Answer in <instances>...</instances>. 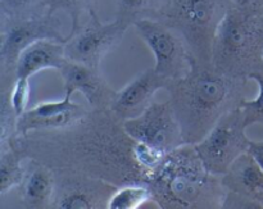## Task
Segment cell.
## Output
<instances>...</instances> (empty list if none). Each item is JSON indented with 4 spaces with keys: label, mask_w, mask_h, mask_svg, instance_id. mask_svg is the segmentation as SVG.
<instances>
[{
    "label": "cell",
    "mask_w": 263,
    "mask_h": 209,
    "mask_svg": "<svg viewBox=\"0 0 263 209\" xmlns=\"http://www.w3.org/2000/svg\"><path fill=\"white\" fill-rule=\"evenodd\" d=\"M23 158L66 168L116 186L145 184L148 174L135 157L136 141L110 109H94L73 125L14 136L8 144Z\"/></svg>",
    "instance_id": "obj_1"
},
{
    "label": "cell",
    "mask_w": 263,
    "mask_h": 209,
    "mask_svg": "<svg viewBox=\"0 0 263 209\" xmlns=\"http://www.w3.org/2000/svg\"><path fill=\"white\" fill-rule=\"evenodd\" d=\"M248 79L231 76L190 55L185 76L170 80L166 90L185 144H197L225 113L240 107L246 99Z\"/></svg>",
    "instance_id": "obj_2"
},
{
    "label": "cell",
    "mask_w": 263,
    "mask_h": 209,
    "mask_svg": "<svg viewBox=\"0 0 263 209\" xmlns=\"http://www.w3.org/2000/svg\"><path fill=\"white\" fill-rule=\"evenodd\" d=\"M145 185L161 209L222 208L225 189L221 176L205 168L193 144L166 154Z\"/></svg>",
    "instance_id": "obj_3"
},
{
    "label": "cell",
    "mask_w": 263,
    "mask_h": 209,
    "mask_svg": "<svg viewBox=\"0 0 263 209\" xmlns=\"http://www.w3.org/2000/svg\"><path fill=\"white\" fill-rule=\"evenodd\" d=\"M262 51L261 8L240 9L233 5L216 30L212 64L231 76L248 79L249 74L263 71Z\"/></svg>",
    "instance_id": "obj_4"
},
{
    "label": "cell",
    "mask_w": 263,
    "mask_h": 209,
    "mask_svg": "<svg viewBox=\"0 0 263 209\" xmlns=\"http://www.w3.org/2000/svg\"><path fill=\"white\" fill-rule=\"evenodd\" d=\"M231 0H168L162 20L181 32L193 55L212 63V44Z\"/></svg>",
    "instance_id": "obj_5"
},
{
    "label": "cell",
    "mask_w": 263,
    "mask_h": 209,
    "mask_svg": "<svg viewBox=\"0 0 263 209\" xmlns=\"http://www.w3.org/2000/svg\"><path fill=\"white\" fill-rule=\"evenodd\" d=\"M66 43L67 36L62 33V23L55 15L21 18L2 21V44H0V89L12 90L17 80L15 64L21 53L39 40Z\"/></svg>",
    "instance_id": "obj_6"
},
{
    "label": "cell",
    "mask_w": 263,
    "mask_h": 209,
    "mask_svg": "<svg viewBox=\"0 0 263 209\" xmlns=\"http://www.w3.org/2000/svg\"><path fill=\"white\" fill-rule=\"evenodd\" d=\"M247 127L243 109L234 108L217 121L199 143L194 144L198 156L211 174L222 176L241 154L249 150L252 140L247 136Z\"/></svg>",
    "instance_id": "obj_7"
},
{
    "label": "cell",
    "mask_w": 263,
    "mask_h": 209,
    "mask_svg": "<svg viewBox=\"0 0 263 209\" xmlns=\"http://www.w3.org/2000/svg\"><path fill=\"white\" fill-rule=\"evenodd\" d=\"M133 26L153 53L154 69L159 74L176 80L189 72L192 51L179 30L153 18H143Z\"/></svg>",
    "instance_id": "obj_8"
},
{
    "label": "cell",
    "mask_w": 263,
    "mask_h": 209,
    "mask_svg": "<svg viewBox=\"0 0 263 209\" xmlns=\"http://www.w3.org/2000/svg\"><path fill=\"white\" fill-rule=\"evenodd\" d=\"M87 13L89 21L74 32L67 35L64 43L66 58L100 68L102 59L121 43L128 25L117 17L110 22H102L94 8Z\"/></svg>",
    "instance_id": "obj_9"
},
{
    "label": "cell",
    "mask_w": 263,
    "mask_h": 209,
    "mask_svg": "<svg viewBox=\"0 0 263 209\" xmlns=\"http://www.w3.org/2000/svg\"><path fill=\"white\" fill-rule=\"evenodd\" d=\"M123 128L135 141L148 144L164 154L184 145L181 126L171 102H154L140 116L123 122Z\"/></svg>",
    "instance_id": "obj_10"
},
{
    "label": "cell",
    "mask_w": 263,
    "mask_h": 209,
    "mask_svg": "<svg viewBox=\"0 0 263 209\" xmlns=\"http://www.w3.org/2000/svg\"><path fill=\"white\" fill-rule=\"evenodd\" d=\"M54 169V168H53ZM51 208L104 209L118 186L104 180L66 168H55Z\"/></svg>",
    "instance_id": "obj_11"
},
{
    "label": "cell",
    "mask_w": 263,
    "mask_h": 209,
    "mask_svg": "<svg viewBox=\"0 0 263 209\" xmlns=\"http://www.w3.org/2000/svg\"><path fill=\"white\" fill-rule=\"evenodd\" d=\"M89 109L90 107L74 103L72 94H66L63 99L57 102H41L17 118L14 136L68 127L81 120Z\"/></svg>",
    "instance_id": "obj_12"
},
{
    "label": "cell",
    "mask_w": 263,
    "mask_h": 209,
    "mask_svg": "<svg viewBox=\"0 0 263 209\" xmlns=\"http://www.w3.org/2000/svg\"><path fill=\"white\" fill-rule=\"evenodd\" d=\"M59 73L63 80L64 94L80 92L87 100L90 108L109 109L117 91L108 84L99 68L67 59Z\"/></svg>",
    "instance_id": "obj_13"
},
{
    "label": "cell",
    "mask_w": 263,
    "mask_h": 209,
    "mask_svg": "<svg viewBox=\"0 0 263 209\" xmlns=\"http://www.w3.org/2000/svg\"><path fill=\"white\" fill-rule=\"evenodd\" d=\"M168 82L170 80L154 68L145 69L117 91L110 104V112L122 122L138 117L153 104L154 97L159 90H166Z\"/></svg>",
    "instance_id": "obj_14"
},
{
    "label": "cell",
    "mask_w": 263,
    "mask_h": 209,
    "mask_svg": "<svg viewBox=\"0 0 263 209\" xmlns=\"http://www.w3.org/2000/svg\"><path fill=\"white\" fill-rule=\"evenodd\" d=\"M55 187V174L48 164L26 158V174L18 186L22 207L31 209L51 208Z\"/></svg>",
    "instance_id": "obj_15"
},
{
    "label": "cell",
    "mask_w": 263,
    "mask_h": 209,
    "mask_svg": "<svg viewBox=\"0 0 263 209\" xmlns=\"http://www.w3.org/2000/svg\"><path fill=\"white\" fill-rule=\"evenodd\" d=\"M223 189L238 193L263 207V168L247 151L221 176Z\"/></svg>",
    "instance_id": "obj_16"
},
{
    "label": "cell",
    "mask_w": 263,
    "mask_h": 209,
    "mask_svg": "<svg viewBox=\"0 0 263 209\" xmlns=\"http://www.w3.org/2000/svg\"><path fill=\"white\" fill-rule=\"evenodd\" d=\"M64 43L55 40H39L21 53L15 64V76L28 77L45 69L58 71L66 63Z\"/></svg>",
    "instance_id": "obj_17"
},
{
    "label": "cell",
    "mask_w": 263,
    "mask_h": 209,
    "mask_svg": "<svg viewBox=\"0 0 263 209\" xmlns=\"http://www.w3.org/2000/svg\"><path fill=\"white\" fill-rule=\"evenodd\" d=\"M0 197L4 198L23 181L26 158L18 154L12 146H0Z\"/></svg>",
    "instance_id": "obj_18"
},
{
    "label": "cell",
    "mask_w": 263,
    "mask_h": 209,
    "mask_svg": "<svg viewBox=\"0 0 263 209\" xmlns=\"http://www.w3.org/2000/svg\"><path fill=\"white\" fill-rule=\"evenodd\" d=\"M116 4L117 18L131 26L143 18L162 20L168 0H116Z\"/></svg>",
    "instance_id": "obj_19"
},
{
    "label": "cell",
    "mask_w": 263,
    "mask_h": 209,
    "mask_svg": "<svg viewBox=\"0 0 263 209\" xmlns=\"http://www.w3.org/2000/svg\"><path fill=\"white\" fill-rule=\"evenodd\" d=\"M152 202L151 190L145 184H127L115 190L108 202V209L145 208Z\"/></svg>",
    "instance_id": "obj_20"
},
{
    "label": "cell",
    "mask_w": 263,
    "mask_h": 209,
    "mask_svg": "<svg viewBox=\"0 0 263 209\" xmlns=\"http://www.w3.org/2000/svg\"><path fill=\"white\" fill-rule=\"evenodd\" d=\"M2 21L46 14V0H0Z\"/></svg>",
    "instance_id": "obj_21"
},
{
    "label": "cell",
    "mask_w": 263,
    "mask_h": 209,
    "mask_svg": "<svg viewBox=\"0 0 263 209\" xmlns=\"http://www.w3.org/2000/svg\"><path fill=\"white\" fill-rule=\"evenodd\" d=\"M91 8V0H46V14L55 15L58 12H66L71 18V31L74 32L80 27V18L82 13L89 12Z\"/></svg>",
    "instance_id": "obj_22"
},
{
    "label": "cell",
    "mask_w": 263,
    "mask_h": 209,
    "mask_svg": "<svg viewBox=\"0 0 263 209\" xmlns=\"http://www.w3.org/2000/svg\"><path fill=\"white\" fill-rule=\"evenodd\" d=\"M248 79L253 80L258 85V95H257L256 99L247 100L246 98L240 104L244 117H246V123L249 127V126L256 125V123L263 125V71L249 74Z\"/></svg>",
    "instance_id": "obj_23"
},
{
    "label": "cell",
    "mask_w": 263,
    "mask_h": 209,
    "mask_svg": "<svg viewBox=\"0 0 263 209\" xmlns=\"http://www.w3.org/2000/svg\"><path fill=\"white\" fill-rule=\"evenodd\" d=\"M31 84L28 77H17L10 90V103L17 118L27 110L30 103Z\"/></svg>",
    "instance_id": "obj_24"
},
{
    "label": "cell",
    "mask_w": 263,
    "mask_h": 209,
    "mask_svg": "<svg viewBox=\"0 0 263 209\" xmlns=\"http://www.w3.org/2000/svg\"><path fill=\"white\" fill-rule=\"evenodd\" d=\"M223 209H263L259 203L238 194V193L225 190L222 202Z\"/></svg>",
    "instance_id": "obj_25"
},
{
    "label": "cell",
    "mask_w": 263,
    "mask_h": 209,
    "mask_svg": "<svg viewBox=\"0 0 263 209\" xmlns=\"http://www.w3.org/2000/svg\"><path fill=\"white\" fill-rule=\"evenodd\" d=\"M248 153L256 159L259 166L263 168V140L261 141H251Z\"/></svg>",
    "instance_id": "obj_26"
},
{
    "label": "cell",
    "mask_w": 263,
    "mask_h": 209,
    "mask_svg": "<svg viewBox=\"0 0 263 209\" xmlns=\"http://www.w3.org/2000/svg\"><path fill=\"white\" fill-rule=\"evenodd\" d=\"M234 7L240 8V9H256L262 8L263 0H231Z\"/></svg>",
    "instance_id": "obj_27"
},
{
    "label": "cell",
    "mask_w": 263,
    "mask_h": 209,
    "mask_svg": "<svg viewBox=\"0 0 263 209\" xmlns=\"http://www.w3.org/2000/svg\"><path fill=\"white\" fill-rule=\"evenodd\" d=\"M261 10H262V18H263V7L261 8Z\"/></svg>",
    "instance_id": "obj_28"
},
{
    "label": "cell",
    "mask_w": 263,
    "mask_h": 209,
    "mask_svg": "<svg viewBox=\"0 0 263 209\" xmlns=\"http://www.w3.org/2000/svg\"><path fill=\"white\" fill-rule=\"evenodd\" d=\"M262 62H263V51H262Z\"/></svg>",
    "instance_id": "obj_29"
},
{
    "label": "cell",
    "mask_w": 263,
    "mask_h": 209,
    "mask_svg": "<svg viewBox=\"0 0 263 209\" xmlns=\"http://www.w3.org/2000/svg\"><path fill=\"white\" fill-rule=\"evenodd\" d=\"M262 7H263V4H262Z\"/></svg>",
    "instance_id": "obj_30"
}]
</instances>
